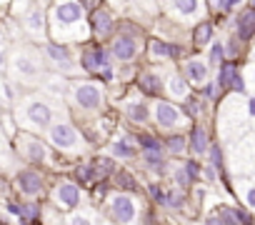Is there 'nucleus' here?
<instances>
[{
    "mask_svg": "<svg viewBox=\"0 0 255 225\" xmlns=\"http://www.w3.org/2000/svg\"><path fill=\"white\" fill-rule=\"evenodd\" d=\"M18 150L23 158H28L30 163H45L48 160V148L43 145V140H38L33 133H18Z\"/></svg>",
    "mask_w": 255,
    "mask_h": 225,
    "instance_id": "13",
    "label": "nucleus"
},
{
    "mask_svg": "<svg viewBox=\"0 0 255 225\" xmlns=\"http://www.w3.org/2000/svg\"><path fill=\"white\" fill-rule=\"evenodd\" d=\"M248 0H223V8H220V15H230V13H238L240 8H245Z\"/></svg>",
    "mask_w": 255,
    "mask_h": 225,
    "instance_id": "39",
    "label": "nucleus"
},
{
    "mask_svg": "<svg viewBox=\"0 0 255 225\" xmlns=\"http://www.w3.org/2000/svg\"><path fill=\"white\" fill-rule=\"evenodd\" d=\"M200 173H203V168H200V163L198 160H185V163H180L178 168H175V183L180 185V188H188V185H193L198 178H200Z\"/></svg>",
    "mask_w": 255,
    "mask_h": 225,
    "instance_id": "26",
    "label": "nucleus"
},
{
    "mask_svg": "<svg viewBox=\"0 0 255 225\" xmlns=\"http://www.w3.org/2000/svg\"><path fill=\"white\" fill-rule=\"evenodd\" d=\"M165 205L168 208H183V193H180V188L165 193Z\"/></svg>",
    "mask_w": 255,
    "mask_h": 225,
    "instance_id": "42",
    "label": "nucleus"
},
{
    "mask_svg": "<svg viewBox=\"0 0 255 225\" xmlns=\"http://www.w3.org/2000/svg\"><path fill=\"white\" fill-rule=\"evenodd\" d=\"M118 183H120V188H128V190H133V188H135L133 175H128V173H118Z\"/></svg>",
    "mask_w": 255,
    "mask_h": 225,
    "instance_id": "46",
    "label": "nucleus"
},
{
    "mask_svg": "<svg viewBox=\"0 0 255 225\" xmlns=\"http://www.w3.org/2000/svg\"><path fill=\"white\" fill-rule=\"evenodd\" d=\"M213 40H215V25H213L210 20L195 23V28H193V48H195V50H203V48H208Z\"/></svg>",
    "mask_w": 255,
    "mask_h": 225,
    "instance_id": "28",
    "label": "nucleus"
},
{
    "mask_svg": "<svg viewBox=\"0 0 255 225\" xmlns=\"http://www.w3.org/2000/svg\"><path fill=\"white\" fill-rule=\"evenodd\" d=\"M48 33L53 43L73 45L83 43L90 35V28L85 23V8L80 0H55L48 10Z\"/></svg>",
    "mask_w": 255,
    "mask_h": 225,
    "instance_id": "1",
    "label": "nucleus"
},
{
    "mask_svg": "<svg viewBox=\"0 0 255 225\" xmlns=\"http://www.w3.org/2000/svg\"><path fill=\"white\" fill-rule=\"evenodd\" d=\"M245 5H248V8H253V10H255V0H248V3H245Z\"/></svg>",
    "mask_w": 255,
    "mask_h": 225,
    "instance_id": "53",
    "label": "nucleus"
},
{
    "mask_svg": "<svg viewBox=\"0 0 255 225\" xmlns=\"http://www.w3.org/2000/svg\"><path fill=\"white\" fill-rule=\"evenodd\" d=\"M138 145H140V150H163V148H165V145H163L155 135H150V133L138 135Z\"/></svg>",
    "mask_w": 255,
    "mask_h": 225,
    "instance_id": "37",
    "label": "nucleus"
},
{
    "mask_svg": "<svg viewBox=\"0 0 255 225\" xmlns=\"http://www.w3.org/2000/svg\"><path fill=\"white\" fill-rule=\"evenodd\" d=\"M78 178H80V185L90 183V180L95 178V168H93V165H80V168H78Z\"/></svg>",
    "mask_w": 255,
    "mask_h": 225,
    "instance_id": "44",
    "label": "nucleus"
},
{
    "mask_svg": "<svg viewBox=\"0 0 255 225\" xmlns=\"http://www.w3.org/2000/svg\"><path fill=\"white\" fill-rule=\"evenodd\" d=\"M205 225H223V223H220V220H218V215L213 213V215H210V218L205 220Z\"/></svg>",
    "mask_w": 255,
    "mask_h": 225,
    "instance_id": "50",
    "label": "nucleus"
},
{
    "mask_svg": "<svg viewBox=\"0 0 255 225\" xmlns=\"http://www.w3.org/2000/svg\"><path fill=\"white\" fill-rule=\"evenodd\" d=\"M233 170L235 178H253L255 180V133H248L233 145Z\"/></svg>",
    "mask_w": 255,
    "mask_h": 225,
    "instance_id": "7",
    "label": "nucleus"
},
{
    "mask_svg": "<svg viewBox=\"0 0 255 225\" xmlns=\"http://www.w3.org/2000/svg\"><path fill=\"white\" fill-rule=\"evenodd\" d=\"M90 33H93L95 40H105V38H110L115 33V18L108 8L100 5V8H95L90 13Z\"/></svg>",
    "mask_w": 255,
    "mask_h": 225,
    "instance_id": "14",
    "label": "nucleus"
},
{
    "mask_svg": "<svg viewBox=\"0 0 255 225\" xmlns=\"http://www.w3.org/2000/svg\"><path fill=\"white\" fill-rule=\"evenodd\" d=\"M245 110H248V120L253 123V130L250 133H255V93H248L245 95Z\"/></svg>",
    "mask_w": 255,
    "mask_h": 225,
    "instance_id": "43",
    "label": "nucleus"
},
{
    "mask_svg": "<svg viewBox=\"0 0 255 225\" xmlns=\"http://www.w3.org/2000/svg\"><path fill=\"white\" fill-rule=\"evenodd\" d=\"M198 90H200V95H203V100H220V95H223L215 80H208V83H205V85H200Z\"/></svg>",
    "mask_w": 255,
    "mask_h": 225,
    "instance_id": "38",
    "label": "nucleus"
},
{
    "mask_svg": "<svg viewBox=\"0 0 255 225\" xmlns=\"http://www.w3.org/2000/svg\"><path fill=\"white\" fill-rule=\"evenodd\" d=\"M183 78H185L190 85L200 88V85H205V83L210 80V68H208V63H205L200 55L185 58V60H183Z\"/></svg>",
    "mask_w": 255,
    "mask_h": 225,
    "instance_id": "15",
    "label": "nucleus"
},
{
    "mask_svg": "<svg viewBox=\"0 0 255 225\" xmlns=\"http://www.w3.org/2000/svg\"><path fill=\"white\" fill-rule=\"evenodd\" d=\"M250 63H255V45L250 48Z\"/></svg>",
    "mask_w": 255,
    "mask_h": 225,
    "instance_id": "52",
    "label": "nucleus"
},
{
    "mask_svg": "<svg viewBox=\"0 0 255 225\" xmlns=\"http://www.w3.org/2000/svg\"><path fill=\"white\" fill-rule=\"evenodd\" d=\"M70 225H93V218H90V213H75L70 218Z\"/></svg>",
    "mask_w": 255,
    "mask_h": 225,
    "instance_id": "45",
    "label": "nucleus"
},
{
    "mask_svg": "<svg viewBox=\"0 0 255 225\" xmlns=\"http://www.w3.org/2000/svg\"><path fill=\"white\" fill-rule=\"evenodd\" d=\"M235 195L255 215V180L253 178H235Z\"/></svg>",
    "mask_w": 255,
    "mask_h": 225,
    "instance_id": "27",
    "label": "nucleus"
},
{
    "mask_svg": "<svg viewBox=\"0 0 255 225\" xmlns=\"http://www.w3.org/2000/svg\"><path fill=\"white\" fill-rule=\"evenodd\" d=\"M110 153L115 155V158H120V160H130V158H135V145H133V140L130 138H125V135H120L113 145H110Z\"/></svg>",
    "mask_w": 255,
    "mask_h": 225,
    "instance_id": "31",
    "label": "nucleus"
},
{
    "mask_svg": "<svg viewBox=\"0 0 255 225\" xmlns=\"http://www.w3.org/2000/svg\"><path fill=\"white\" fill-rule=\"evenodd\" d=\"M10 75L15 83H25V85H33L38 80H43L45 75V60L38 50L33 48H20L13 53L10 58Z\"/></svg>",
    "mask_w": 255,
    "mask_h": 225,
    "instance_id": "5",
    "label": "nucleus"
},
{
    "mask_svg": "<svg viewBox=\"0 0 255 225\" xmlns=\"http://www.w3.org/2000/svg\"><path fill=\"white\" fill-rule=\"evenodd\" d=\"M110 5H115V8H123V5H125V0H110Z\"/></svg>",
    "mask_w": 255,
    "mask_h": 225,
    "instance_id": "51",
    "label": "nucleus"
},
{
    "mask_svg": "<svg viewBox=\"0 0 255 225\" xmlns=\"http://www.w3.org/2000/svg\"><path fill=\"white\" fill-rule=\"evenodd\" d=\"M15 183H18V190L23 195H28V198H33V195H38L43 190V178L35 170H20L18 178H15Z\"/></svg>",
    "mask_w": 255,
    "mask_h": 225,
    "instance_id": "24",
    "label": "nucleus"
},
{
    "mask_svg": "<svg viewBox=\"0 0 255 225\" xmlns=\"http://www.w3.org/2000/svg\"><path fill=\"white\" fill-rule=\"evenodd\" d=\"M23 25L33 38H45L48 33V13L40 5H33L25 15H23Z\"/></svg>",
    "mask_w": 255,
    "mask_h": 225,
    "instance_id": "18",
    "label": "nucleus"
},
{
    "mask_svg": "<svg viewBox=\"0 0 255 225\" xmlns=\"http://www.w3.org/2000/svg\"><path fill=\"white\" fill-rule=\"evenodd\" d=\"M123 112H125V118L130 120V123H135V125H143V123H148L150 120V105L143 100V98H130V100H125L123 103Z\"/></svg>",
    "mask_w": 255,
    "mask_h": 225,
    "instance_id": "19",
    "label": "nucleus"
},
{
    "mask_svg": "<svg viewBox=\"0 0 255 225\" xmlns=\"http://www.w3.org/2000/svg\"><path fill=\"white\" fill-rule=\"evenodd\" d=\"M218 130L223 140L238 143L250 133V120H248V110H245V95L228 93V98L220 103L218 112Z\"/></svg>",
    "mask_w": 255,
    "mask_h": 225,
    "instance_id": "2",
    "label": "nucleus"
},
{
    "mask_svg": "<svg viewBox=\"0 0 255 225\" xmlns=\"http://www.w3.org/2000/svg\"><path fill=\"white\" fill-rule=\"evenodd\" d=\"M10 160H13V153H10V148H8L3 133H0V168H8Z\"/></svg>",
    "mask_w": 255,
    "mask_h": 225,
    "instance_id": "40",
    "label": "nucleus"
},
{
    "mask_svg": "<svg viewBox=\"0 0 255 225\" xmlns=\"http://www.w3.org/2000/svg\"><path fill=\"white\" fill-rule=\"evenodd\" d=\"M165 10L178 23H200L208 13L205 0H165Z\"/></svg>",
    "mask_w": 255,
    "mask_h": 225,
    "instance_id": "10",
    "label": "nucleus"
},
{
    "mask_svg": "<svg viewBox=\"0 0 255 225\" xmlns=\"http://www.w3.org/2000/svg\"><path fill=\"white\" fill-rule=\"evenodd\" d=\"M110 210H113L115 220L123 223V225H133L135 218H138V205L130 195H115L113 203H110Z\"/></svg>",
    "mask_w": 255,
    "mask_h": 225,
    "instance_id": "17",
    "label": "nucleus"
},
{
    "mask_svg": "<svg viewBox=\"0 0 255 225\" xmlns=\"http://www.w3.org/2000/svg\"><path fill=\"white\" fill-rule=\"evenodd\" d=\"M208 148H210V133L203 123H195L190 130V138H188V150L195 158H203V155H208Z\"/></svg>",
    "mask_w": 255,
    "mask_h": 225,
    "instance_id": "22",
    "label": "nucleus"
},
{
    "mask_svg": "<svg viewBox=\"0 0 255 225\" xmlns=\"http://www.w3.org/2000/svg\"><path fill=\"white\" fill-rule=\"evenodd\" d=\"M243 73H245V80H248V85H253V88H255V63H250V65H248Z\"/></svg>",
    "mask_w": 255,
    "mask_h": 225,
    "instance_id": "49",
    "label": "nucleus"
},
{
    "mask_svg": "<svg viewBox=\"0 0 255 225\" xmlns=\"http://www.w3.org/2000/svg\"><path fill=\"white\" fill-rule=\"evenodd\" d=\"M80 68L85 70V73H90V75H100L105 83L108 80H113V68H115V58H113V53H110V48H105V45H85L83 50H80Z\"/></svg>",
    "mask_w": 255,
    "mask_h": 225,
    "instance_id": "6",
    "label": "nucleus"
},
{
    "mask_svg": "<svg viewBox=\"0 0 255 225\" xmlns=\"http://www.w3.org/2000/svg\"><path fill=\"white\" fill-rule=\"evenodd\" d=\"M225 43V58L228 60H233V63H238L240 60V55L245 53V43L235 35V33H230V38L228 40H223Z\"/></svg>",
    "mask_w": 255,
    "mask_h": 225,
    "instance_id": "32",
    "label": "nucleus"
},
{
    "mask_svg": "<svg viewBox=\"0 0 255 225\" xmlns=\"http://www.w3.org/2000/svg\"><path fill=\"white\" fill-rule=\"evenodd\" d=\"M153 120L160 130H175L183 123V112L170 100H158L153 105Z\"/></svg>",
    "mask_w": 255,
    "mask_h": 225,
    "instance_id": "12",
    "label": "nucleus"
},
{
    "mask_svg": "<svg viewBox=\"0 0 255 225\" xmlns=\"http://www.w3.org/2000/svg\"><path fill=\"white\" fill-rule=\"evenodd\" d=\"M215 215H218V220H220L223 225H240L238 213H235V208H233V205H220V208L215 210Z\"/></svg>",
    "mask_w": 255,
    "mask_h": 225,
    "instance_id": "35",
    "label": "nucleus"
},
{
    "mask_svg": "<svg viewBox=\"0 0 255 225\" xmlns=\"http://www.w3.org/2000/svg\"><path fill=\"white\" fill-rule=\"evenodd\" d=\"M208 165H213L215 170H218V175H223L225 173V150H223V145L220 143H210V148H208Z\"/></svg>",
    "mask_w": 255,
    "mask_h": 225,
    "instance_id": "33",
    "label": "nucleus"
},
{
    "mask_svg": "<svg viewBox=\"0 0 255 225\" xmlns=\"http://www.w3.org/2000/svg\"><path fill=\"white\" fill-rule=\"evenodd\" d=\"M165 93L173 100H185L190 95V83L180 75V70H170V75L165 80Z\"/></svg>",
    "mask_w": 255,
    "mask_h": 225,
    "instance_id": "25",
    "label": "nucleus"
},
{
    "mask_svg": "<svg viewBox=\"0 0 255 225\" xmlns=\"http://www.w3.org/2000/svg\"><path fill=\"white\" fill-rule=\"evenodd\" d=\"M148 55H150V60H178L180 55H183V48L178 45V43H168V40H150L148 43Z\"/></svg>",
    "mask_w": 255,
    "mask_h": 225,
    "instance_id": "20",
    "label": "nucleus"
},
{
    "mask_svg": "<svg viewBox=\"0 0 255 225\" xmlns=\"http://www.w3.org/2000/svg\"><path fill=\"white\" fill-rule=\"evenodd\" d=\"M93 168H95V175H110L113 173V160L110 158H98Z\"/></svg>",
    "mask_w": 255,
    "mask_h": 225,
    "instance_id": "41",
    "label": "nucleus"
},
{
    "mask_svg": "<svg viewBox=\"0 0 255 225\" xmlns=\"http://www.w3.org/2000/svg\"><path fill=\"white\" fill-rule=\"evenodd\" d=\"M53 198H55L58 208L70 210V208H75L80 203V188L75 183H70V180H60L58 188H55V193H53Z\"/></svg>",
    "mask_w": 255,
    "mask_h": 225,
    "instance_id": "21",
    "label": "nucleus"
},
{
    "mask_svg": "<svg viewBox=\"0 0 255 225\" xmlns=\"http://www.w3.org/2000/svg\"><path fill=\"white\" fill-rule=\"evenodd\" d=\"M165 150H168L170 155H183V153L188 150V138H185V135H170Z\"/></svg>",
    "mask_w": 255,
    "mask_h": 225,
    "instance_id": "36",
    "label": "nucleus"
},
{
    "mask_svg": "<svg viewBox=\"0 0 255 225\" xmlns=\"http://www.w3.org/2000/svg\"><path fill=\"white\" fill-rule=\"evenodd\" d=\"M43 60H45L55 73H63V75H70V73L78 70V58H75L73 45H63V43L48 40V43L43 45Z\"/></svg>",
    "mask_w": 255,
    "mask_h": 225,
    "instance_id": "8",
    "label": "nucleus"
},
{
    "mask_svg": "<svg viewBox=\"0 0 255 225\" xmlns=\"http://www.w3.org/2000/svg\"><path fill=\"white\" fill-rule=\"evenodd\" d=\"M150 195H153V200H155V203L165 205V190H163L160 185H150Z\"/></svg>",
    "mask_w": 255,
    "mask_h": 225,
    "instance_id": "47",
    "label": "nucleus"
},
{
    "mask_svg": "<svg viewBox=\"0 0 255 225\" xmlns=\"http://www.w3.org/2000/svg\"><path fill=\"white\" fill-rule=\"evenodd\" d=\"M233 33L248 45L255 40V10L253 8H240L233 18Z\"/></svg>",
    "mask_w": 255,
    "mask_h": 225,
    "instance_id": "16",
    "label": "nucleus"
},
{
    "mask_svg": "<svg viewBox=\"0 0 255 225\" xmlns=\"http://www.w3.org/2000/svg\"><path fill=\"white\" fill-rule=\"evenodd\" d=\"M225 60H228V58H225V43H223L220 38H215V40L208 45V58H205V63H208L210 70H218Z\"/></svg>",
    "mask_w": 255,
    "mask_h": 225,
    "instance_id": "30",
    "label": "nucleus"
},
{
    "mask_svg": "<svg viewBox=\"0 0 255 225\" xmlns=\"http://www.w3.org/2000/svg\"><path fill=\"white\" fill-rule=\"evenodd\" d=\"M15 118H18V125H23L28 133L30 130H48L53 125L55 110H53L50 100H45L43 95H28L18 103Z\"/></svg>",
    "mask_w": 255,
    "mask_h": 225,
    "instance_id": "3",
    "label": "nucleus"
},
{
    "mask_svg": "<svg viewBox=\"0 0 255 225\" xmlns=\"http://www.w3.org/2000/svg\"><path fill=\"white\" fill-rule=\"evenodd\" d=\"M143 48V30L135 23H120L115 25L113 33V43H110V53L118 63H130L138 58Z\"/></svg>",
    "mask_w": 255,
    "mask_h": 225,
    "instance_id": "4",
    "label": "nucleus"
},
{
    "mask_svg": "<svg viewBox=\"0 0 255 225\" xmlns=\"http://www.w3.org/2000/svg\"><path fill=\"white\" fill-rule=\"evenodd\" d=\"M138 88H140V93L158 98V95L165 90V80H163L160 73H155V70H145V73L138 75Z\"/></svg>",
    "mask_w": 255,
    "mask_h": 225,
    "instance_id": "23",
    "label": "nucleus"
},
{
    "mask_svg": "<svg viewBox=\"0 0 255 225\" xmlns=\"http://www.w3.org/2000/svg\"><path fill=\"white\" fill-rule=\"evenodd\" d=\"M8 68V48L3 43V38H0V73H3Z\"/></svg>",
    "mask_w": 255,
    "mask_h": 225,
    "instance_id": "48",
    "label": "nucleus"
},
{
    "mask_svg": "<svg viewBox=\"0 0 255 225\" xmlns=\"http://www.w3.org/2000/svg\"><path fill=\"white\" fill-rule=\"evenodd\" d=\"M48 138H50V143L58 148V150H63V153H78L80 148H83V143H80V135H78V130L70 125V123H53L50 128H48Z\"/></svg>",
    "mask_w": 255,
    "mask_h": 225,
    "instance_id": "11",
    "label": "nucleus"
},
{
    "mask_svg": "<svg viewBox=\"0 0 255 225\" xmlns=\"http://www.w3.org/2000/svg\"><path fill=\"white\" fill-rule=\"evenodd\" d=\"M70 100L78 110H85V112H93V110H100L103 103H105V93L100 85L90 83V80H80V83H73L70 85Z\"/></svg>",
    "mask_w": 255,
    "mask_h": 225,
    "instance_id": "9",
    "label": "nucleus"
},
{
    "mask_svg": "<svg viewBox=\"0 0 255 225\" xmlns=\"http://www.w3.org/2000/svg\"><path fill=\"white\" fill-rule=\"evenodd\" d=\"M240 73V65L233 63V60H225L220 68H218V75H215V83L220 88V93H230V85L235 80V75Z\"/></svg>",
    "mask_w": 255,
    "mask_h": 225,
    "instance_id": "29",
    "label": "nucleus"
},
{
    "mask_svg": "<svg viewBox=\"0 0 255 225\" xmlns=\"http://www.w3.org/2000/svg\"><path fill=\"white\" fill-rule=\"evenodd\" d=\"M203 112H205V100H203V98L188 95V98L183 100V115H188V118H200Z\"/></svg>",
    "mask_w": 255,
    "mask_h": 225,
    "instance_id": "34",
    "label": "nucleus"
},
{
    "mask_svg": "<svg viewBox=\"0 0 255 225\" xmlns=\"http://www.w3.org/2000/svg\"><path fill=\"white\" fill-rule=\"evenodd\" d=\"M5 5H10V0H0V8H5Z\"/></svg>",
    "mask_w": 255,
    "mask_h": 225,
    "instance_id": "54",
    "label": "nucleus"
}]
</instances>
